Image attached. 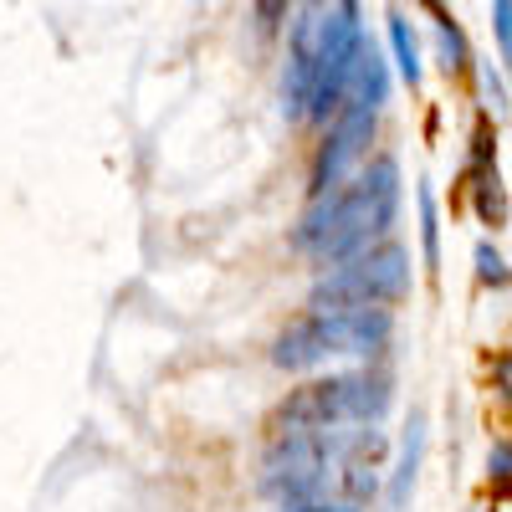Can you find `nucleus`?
Segmentation results:
<instances>
[{
    "instance_id": "f257e3e1",
    "label": "nucleus",
    "mask_w": 512,
    "mask_h": 512,
    "mask_svg": "<svg viewBox=\"0 0 512 512\" xmlns=\"http://www.w3.org/2000/svg\"><path fill=\"white\" fill-rule=\"evenodd\" d=\"M400 210H405L400 159L390 149H379L364 159V169L354 180H344L333 195L303 205V216L287 231V246H292V256H303L318 272V267L349 262V256L390 241L400 226Z\"/></svg>"
},
{
    "instance_id": "f03ea898",
    "label": "nucleus",
    "mask_w": 512,
    "mask_h": 512,
    "mask_svg": "<svg viewBox=\"0 0 512 512\" xmlns=\"http://www.w3.org/2000/svg\"><path fill=\"white\" fill-rule=\"evenodd\" d=\"M395 313L390 308H303L272 338V364L282 374H323L349 364H384L395 349Z\"/></svg>"
},
{
    "instance_id": "7ed1b4c3",
    "label": "nucleus",
    "mask_w": 512,
    "mask_h": 512,
    "mask_svg": "<svg viewBox=\"0 0 512 512\" xmlns=\"http://www.w3.org/2000/svg\"><path fill=\"white\" fill-rule=\"evenodd\" d=\"M400 400L390 364H349L297 379L272 405L267 425L277 431H349V425H384Z\"/></svg>"
},
{
    "instance_id": "20e7f679",
    "label": "nucleus",
    "mask_w": 512,
    "mask_h": 512,
    "mask_svg": "<svg viewBox=\"0 0 512 512\" xmlns=\"http://www.w3.org/2000/svg\"><path fill=\"white\" fill-rule=\"evenodd\" d=\"M344 431H277L267 425L262 456H256V492L282 507H308L333 497V461Z\"/></svg>"
},
{
    "instance_id": "39448f33",
    "label": "nucleus",
    "mask_w": 512,
    "mask_h": 512,
    "mask_svg": "<svg viewBox=\"0 0 512 512\" xmlns=\"http://www.w3.org/2000/svg\"><path fill=\"white\" fill-rule=\"evenodd\" d=\"M415 292V256L400 236L379 241L349 262H333L313 272L303 308H400Z\"/></svg>"
},
{
    "instance_id": "423d86ee",
    "label": "nucleus",
    "mask_w": 512,
    "mask_h": 512,
    "mask_svg": "<svg viewBox=\"0 0 512 512\" xmlns=\"http://www.w3.org/2000/svg\"><path fill=\"white\" fill-rule=\"evenodd\" d=\"M364 47H369L364 6L359 0H333L318 16V47H313V103H308L313 128H328V118L349 103Z\"/></svg>"
},
{
    "instance_id": "0eeeda50",
    "label": "nucleus",
    "mask_w": 512,
    "mask_h": 512,
    "mask_svg": "<svg viewBox=\"0 0 512 512\" xmlns=\"http://www.w3.org/2000/svg\"><path fill=\"white\" fill-rule=\"evenodd\" d=\"M379 108H369V103H344L333 118H328V128H318V144H313V154H308V200H323V195H333L344 180H354L359 169H364V159L374 154V144H379Z\"/></svg>"
},
{
    "instance_id": "6e6552de",
    "label": "nucleus",
    "mask_w": 512,
    "mask_h": 512,
    "mask_svg": "<svg viewBox=\"0 0 512 512\" xmlns=\"http://www.w3.org/2000/svg\"><path fill=\"white\" fill-rule=\"evenodd\" d=\"M390 451H395V436L384 425H349L344 446H338V461H333V497L369 512L384 492Z\"/></svg>"
},
{
    "instance_id": "1a4fd4ad",
    "label": "nucleus",
    "mask_w": 512,
    "mask_h": 512,
    "mask_svg": "<svg viewBox=\"0 0 512 512\" xmlns=\"http://www.w3.org/2000/svg\"><path fill=\"white\" fill-rule=\"evenodd\" d=\"M425 451H431V415L415 405L395 436V451H390V472H384V492H379L384 512H410V502L420 492V472H425Z\"/></svg>"
},
{
    "instance_id": "9d476101",
    "label": "nucleus",
    "mask_w": 512,
    "mask_h": 512,
    "mask_svg": "<svg viewBox=\"0 0 512 512\" xmlns=\"http://www.w3.org/2000/svg\"><path fill=\"white\" fill-rule=\"evenodd\" d=\"M313 47H318V11L287 21V62H282V118L308 123L313 103Z\"/></svg>"
},
{
    "instance_id": "9b49d317",
    "label": "nucleus",
    "mask_w": 512,
    "mask_h": 512,
    "mask_svg": "<svg viewBox=\"0 0 512 512\" xmlns=\"http://www.w3.org/2000/svg\"><path fill=\"white\" fill-rule=\"evenodd\" d=\"M461 185H466V205H472V216L487 226V236L507 231L512 200H507V185H502V169H497V164H487V169H461Z\"/></svg>"
},
{
    "instance_id": "f8f14e48",
    "label": "nucleus",
    "mask_w": 512,
    "mask_h": 512,
    "mask_svg": "<svg viewBox=\"0 0 512 512\" xmlns=\"http://www.w3.org/2000/svg\"><path fill=\"white\" fill-rule=\"evenodd\" d=\"M415 221H420V272H425V282H441V195L431 190V180H420L415 185Z\"/></svg>"
},
{
    "instance_id": "ddd939ff",
    "label": "nucleus",
    "mask_w": 512,
    "mask_h": 512,
    "mask_svg": "<svg viewBox=\"0 0 512 512\" xmlns=\"http://www.w3.org/2000/svg\"><path fill=\"white\" fill-rule=\"evenodd\" d=\"M384 31H390V62H395L400 82H405L410 93H420L425 62H420V36H415L410 16H405V11H390V16H384Z\"/></svg>"
},
{
    "instance_id": "4468645a",
    "label": "nucleus",
    "mask_w": 512,
    "mask_h": 512,
    "mask_svg": "<svg viewBox=\"0 0 512 512\" xmlns=\"http://www.w3.org/2000/svg\"><path fill=\"white\" fill-rule=\"evenodd\" d=\"M482 492L492 497V507H512V425L487 441V456H482Z\"/></svg>"
},
{
    "instance_id": "2eb2a0df",
    "label": "nucleus",
    "mask_w": 512,
    "mask_h": 512,
    "mask_svg": "<svg viewBox=\"0 0 512 512\" xmlns=\"http://www.w3.org/2000/svg\"><path fill=\"white\" fill-rule=\"evenodd\" d=\"M390 88H395V72H390V62H384L379 52H374V41L364 47V57H359V72H354V88H349V98L354 103H369V108H390Z\"/></svg>"
},
{
    "instance_id": "dca6fc26",
    "label": "nucleus",
    "mask_w": 512,
    "mask_h": 512,
    "mask_svg": "<svg viewBox=\"0 0 512 512\" xmlns=\"http://www.w3.org/2000/svg\"><path fill=\"white\" fill-rule=\"evenodd\" d=\"M436 47H441L446 77H472L477 72V52H472V41H466V31H461L456 16H441L436 21Z\"/></svg>"
},
{
    "instance_id": "f3484780",
    "label": "nucleus",
    "mask_w": 512,
    "mask_h": 512,
    "mask_svg": "<svg viewBox=\"0 0 512 512\" xmlns=\"http://www.w3.org/2000/svg\"><path fill=\"white\" fill-rule=\"evenodd\" d=\"M472 277L482 292H512V262L492 236H477V246H472Z\"/></svg>"
},
{
    "instance_id": "a211bd4d",
    "label": "nucleus",
    "mask_w": 512,
    "mask_h": 512,
    "mask_svg": "<svg viewBox=\"0 0 512 512\" xmlns=\"http://www.w3.org/2000/svg\"><path fill=\"white\" fill-rule=\"evenodd\" d=\"M482 384H487L492 405L512 410V344H502V349L487 354V364H482Z\"/></svg>"
},
{
    "instance_id": "6ab92c4d",
    "label": "nucleus",
    "mask_w": 512,
    "mask_h": 512,
    "mask_svg": "<svg viewBox=\"0 0 512 512\" xmlns=\"http://www.w3.org/2000/svg\"><path fill=\"white\" fill-rule=\"evenodd\" d=\"M292 6H297V0H251V21H256V31H262V36H287Z\"/></svg>"
},
{
    "instance_id": "aec40b11",
    "label": "nucleus",
    "mask_w": 512,
    "mask_h": 512,
    "mask_svg": "<svg viewBox=\"0 0 512 512\" xmlns=\"http://www.w3.org/2000/svg\"><path fill=\"white\" fill-rule=\"evenodd\" d=\"M492 41H497V62L512 77V0H492Z\"/></svg>"
},
{
    "instance_id": "412c9836",
    "label": "nucleus",
    "mask_w": 512,
    "mask_h": 512,
    "mask_svg": "<svg viewBox=\"0 0 512 512\" xmlns=\"http://www.w3.org/2000/svg\"><path fill=\"white\" fill-rule=\"evenodd\" d=\"M477 82H482L487 108H492V113H507V77H502V67H492V57L477 62Z\"/></svg>"
},
{
    "instance_id": "4be33fe9",
    "label": "nucleus",
    "mask_w": 512,
    "mask_h": 512,
    "mask_svg": "<svg viewBox=\"0 0 512 512\" xmlns=\"http://www.w3.org/2000/svg\"><path fill=\"white\" fill-rule=\"evenodd\" d=\"M282 512H364V507H354V502H338V497H328V502H308V507H282Z\"/></svg>"
},
{
    "instance_id": "5701e85b",
    "label": "nucleus",
    "mask_w": 512,
    "mask_h": 512,
    "mask_svg": "<svg viewBox=\"0 0 512 512\" xmlns=\"http://www.w3.org/2000/svg\"><path fill=\"white\" fill-rule=\"evenodd\" d=\"M420 6H425V11H431V21H441V16H451V11H446V0H420Z\"/></svg>"
},
{
    "instance_id": "b1692460",
    "label": "nucleus",
    "mask_w": 512,
    "mask_h": 512,
    "mask_svg": "<svg viewBox=\"0 0 512 512\" xmlns=\"http://www.w3.org/2000/svg\"><path fill=\"white\" fill-rule=\"evenodd\" d=\"M297 6H303V11H318V6H323V0H297Z\"/></svg>"
},
{
    "instance_id": "393cba45",
    "label": "nucleus",
    "mask_w": 512,
    "mask_h": 512,
    "mask_svg": "<svg viewBox=\"0 0 512 512\" xmlns=\"http://www.w3.org/2000/svg\"><path fill=\"white\" fill-rule=\"evenodd\" d=\"M466 512H497V507L492 502H477V507H466Z\"/></svg>"
}]
</instances>
